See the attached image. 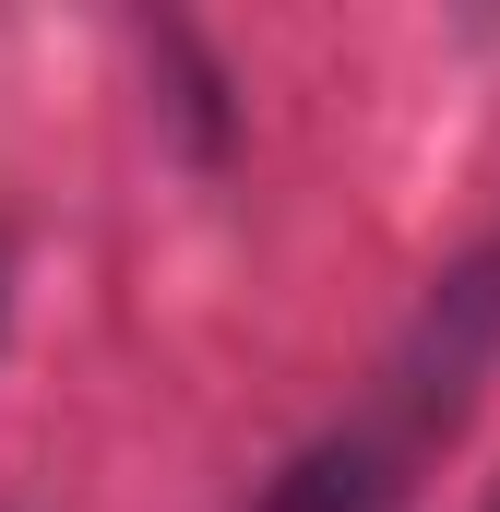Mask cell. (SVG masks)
Segmentation results:
<instances>
[{
    "label": "cell",
    "mask_w": 500,
    "mask_h": 512,
    "mask_svg": "<svg viewBox=\"0 0 500 512\" xmlns=\"http://www.w3.org/2000/svg\"><path fill=\"white\" fill-rule=\"evenodd\" d=\"M0 310H12V239H0Z\"/></svg>",
    "instance_id": "7a4b0ae2"
},
{
    "label": "cell",
    "mask_w": 500,
    "mask_h": 512,
    "mask_svg": "<svg viewBox=\"0 0 500 512\" xmlns=\"http://www.w3.org/2000/svg\"><path fill=\"white\" fill-rule=\"evenodd\" d=\"M489 370H500V239H477L465 262L429 274V298L405 310L370 393L322 441H298L250 512H405V489L441 465V441L477 417Z\"/></svg>",
    "instance_id": "6da1fadb"
},
{
    "label": "cell",
    "mask_w": 500,
    "mask_h": 512,
    "mask_svg": "<svg viewBox=\"0 0 500 512\" xmlns=\"http://www.w3.org/2000/svg\"><path fill=\"white\" fill-rule=\"evenodd\" d=\"M489 512H500V501H489Z\"/></svg>",
    "instance_id": "3957f363"
}]
</instances>
